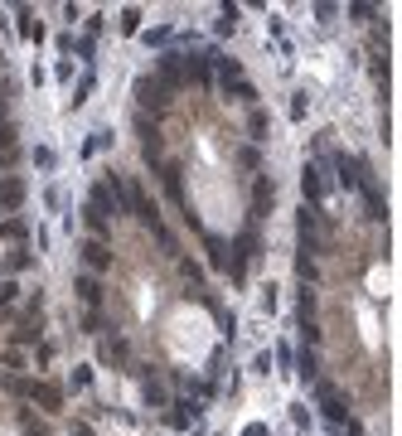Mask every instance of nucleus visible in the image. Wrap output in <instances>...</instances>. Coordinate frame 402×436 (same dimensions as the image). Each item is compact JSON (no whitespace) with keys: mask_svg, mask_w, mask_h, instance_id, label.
Segmentation results:
<instances>
[{"mask_svg":"<svg viewBox=\"0 0 402 436\" xmlns=\"http://www.w3.org/2000/svg\"><path fill=\"white\" fill-rule=\"evenodd\" d=\"M29 398H34L44 412H63V407H59V403H63V393H59L54 383H29Z\"/></svg>","mask_w":402,"mask_h":436,"instance_id":"nucleus-1","label":"nucleus"},{"mask_svg":"<svg viewBox=\"0 0 402 436\" xmlns=\"http://www.w3.org/2000/svg\"><path fill=\"white\" fill-rule=\"evenodd\" d=\"M223 88H228V93H238L242 102H252V98H257V93H252V83H247V78H242L233 63H223Z\"/></svg>","mask_w":402,"mask_h":436,"instance_id":"nucleus-2","label":"nucleus"},{"mask_svg":"<svg viewBox=\"0 0 402 436\" xmlns=\"http://www.w3.org/2000/svg\"><path fill=\"white\" fill-rule=\"evenodd\" d=\"M83 262H88L93 272H107V267H111V252H107V242H98V238H93V242H83Z\"/></svg>","mask_w":402,"mask_h":436,"instance_id":"nucleus-3","label":"nucleus"},{"mask_svg":"<svg viewBox=\"0 0 402 436\" xmlns=\"http://www.w3.org/2000/svg\"><path fill=\"white\" fill-rule=\"evenodd\" d=\"M136 98H141V107H160L165 102V88L155 78H136Z\"/></svg>","mask_w":402,"mask_h":436,"instance_id":"nucleus-4","label":"nucleus"},{"mask_svg":"<svg viewBox=\"0 0 402 436\" xmlns=\"http://www.w3.org/2000/svg\"><path fill=\"white\" fill-rule=\"evenodd\" d=\"M0 204H5V209H20V204H24V185H20V180H5V185H0Z\"/></svg>","mask_w":402,"mask_h":436,"instance_id":"nucleus-5","label":"nucleus"},{"mask_svg":"<svg viewBox=\"0 0 402 436\" xmlns=\"http://www.w3.org/2000/svg\"><path fill=\"white\" fill-rule=\"evenodd\" d=\"M78 296H83L88 306H98V301H102V286H98V277H78Z\"/></svg>","mask_w":402,"mask_h":436,"instance_id":"nucleus-6","label":"nucleus"},{"mask_svg":"<svg viewBox=\"0 0 402 436\" xmlns=\"http://www.w3.org/2000/svg\"><path fill=\"white\" fill-rule=\"evenodd\" d=\"M320 403H325V412H330L334 422L344 417V403H339V393H334V388H320Z\"/></svg>","mask_w":402,"mask_h":436,"instance_id":"nucleus-7","label":"nucleus"},{"mask_svg":"<svg viewBox=\"0 0 402 436\" xmlns=\"http://www.w3.org/2000/svg\"><path fill=\"white\" fill-rule=\"evenodd\" d=\"M301 189H305V199H315V194H320V175H315V165H305V180H301Z\"/></svg>","mask_w":402,"mask_h":436,"instance_id":"nucleus-8","label":"nucleus"},{"mask_svg":"<svg viewBox=\"0 0 402 436\" xmlns=\"http://www.w3.org/2000/svg\"><path fill=\"white\" fill-rule=\"evenodd\" d=\"M136 24H141V10H121V29L136 34Z\"/></svg>","mask_w":402,"mask_h":436,"instance_id":"nucleus-9","label":"nucleus"},{"mask_svg":"<svg viewBox=\"0 0 402 436\" xmlns=\"http://www.w3.org/2000/svg\"><path fill=\"white\" fill-rule=\"evenodd\" d=\"M15 296H20V286H15V281H0V306H10Z\"/></svg>","mask_w":402,"mask_h":436,"instance_id":"nucleus-10","label":"nucleus"},{"mask_svg":"<svg viewBox=\"0 0 402 436\" xmlns=\"http://www.w3.org/2000/svg\"><path fill=\"white\" fill-rule=\"evenodd\" d=\"M0 146H5V150L15 146V126H0Z\"/></svg>","mask_w":402,"mask_h":436,"instance_id":"nucleus-11","label":"nucleus"},{"mask_svg":"<svg viewBox=\"0 0 402 436\" xmlns=\"http://www.w3.org/2000/svg\"><path fill=\"white\" fill-rule=\"evenodd\" d=\"M247 436H267V427H247Z\"/></svg>","mask_w":402,"mask_h":436,"instance_id":"nucleus-12","label":"nucleus"},{"mask_svg":"<svg viewBox=\"0 0 402 436\" xmlns=\"http://www.w3.org/2000/svg\"><path fill=\"white\" fill-rule=\"evenodd\" d=\"M0 126H5V98H0Z\"/></svg>","mask_w":402,"mask_h":436,"instance_id":"nucleus-13","label":"nucleus"},{"mask_svg":"<svg viewBox=\"0 0 402 436\" xmlns=\"http://www.w3.org/2000/svg\"><path fill=\"white\" fill-rule=\"evenodd\" d=\"M0 88H5V78H0Z\"/></svg>","mask_w":402,"mask_h":436,"instance_id":"nucleus-14","label":"nucleus"}]
</instances>
